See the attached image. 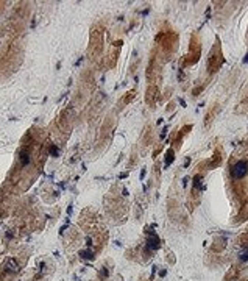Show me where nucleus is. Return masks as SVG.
<instances>
[{
  "label": "nucleus",
  "mask_w": 248,
  "mask_h": 281,
  "mask_svg": "<svg viewBox=\"0 0 248 281\" xmlns=\"http://www.w3.org/2000/svg\"><path fill=\"white\" fill-rule=\"evenodd\" d=\"M240 259H242V261H248V248L240 253Z\"/></svg>",
  "instance_id": "7ed1b4c3"
},
{
  "label": "nucleus",
  "mask_w": 248,
  "mask_h": 281,
  "mask_svg": "<svg viewBox=\"0 0 248 281\" xmlns=\"http://www.w3.org/2000/svg\"><path fill=\"white\" fill-rule=\"evenodd\" d=\"M248 174V162L247 161H237L236 164H234L231 167V175H233V178L234 180H240L243 178Z\"/></svg>",
  "instance_id": "f257e3e1"
},
{
  "label": "nucleus",
  "mask_w": 248,
  "mask_h": 281,
  "mask_svg": "<svg viewBox=\"0 0 248 281\" xmlns=\"http://www.w3.org/2000/svg\"><path fill=\"white\" fill-rule=\"evenodd\" d=\"M50 153H52V156H58V148L55 145H50Z\"/></svg>",
  "instance_id": "20e7f679"
},
{
  "label": "nucleus",
  "mask_w": 248,
  "mask_h": 281,
  "mask_svg": "<svg viewBox=\"0 0 248 281\" xmlns=\"http://www.w3.org/2000/svg\"><path fill=\"white\" fill-rule=\"evenodd\" d=\"M28 162H30V155H28V153H22V155H20V164L27 166Z\"/></svg>",
  "instance_id": "f03ea898"
}]
</instances>
